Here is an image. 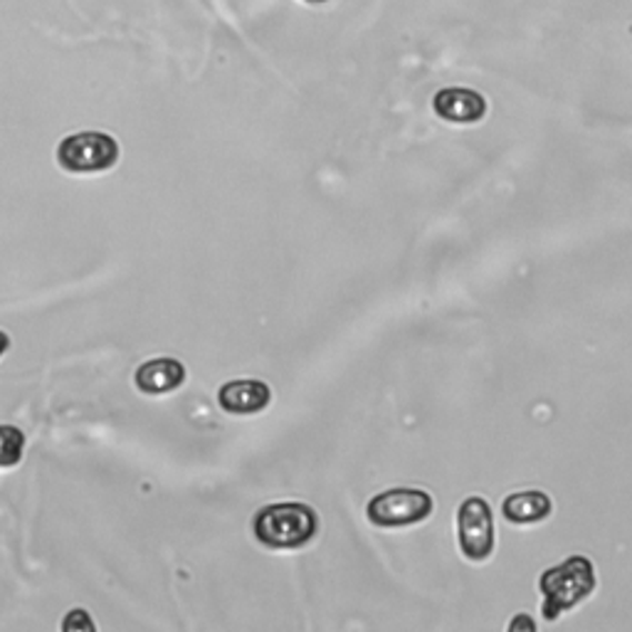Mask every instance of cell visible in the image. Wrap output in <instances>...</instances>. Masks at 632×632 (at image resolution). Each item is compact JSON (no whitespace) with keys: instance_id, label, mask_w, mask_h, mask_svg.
Wrapping results in <instances>:
<instances>
[{"instance_id":"cell-5","label":"cell","mask_w":632,"mask_h":632,"mask_svg":"<svg viewBox=\"0 0 632 632\" xmlns=\"http://www.w3.org/2000/svg\"><path fill=\"white\" fill-rule=\"evenodd\" d=\"M460 549L470 561H486L494 551L492 509L482 496H470L458 514Z\"/></svg>"},{"instance_id":"cell-1","label":"cell","mask_w":632,"mask_h":632,"mask_svg":"<svg viewBox=\"0 0 632 632\" xmlns=\"http://www.w3.org/2000/svg\"><path fill=\"white\" fill-rule=\"evenodd\" d=\"M319 529V519L312 506L287 502L260 509L254 514L252 531L260 543L277 551L302 549L314 539Z\"/></svg>"},{"instance_id":"cell-6","label":"cell","mask_w":632,"mask_h":632,"mask_svg":"<svg viewBox=\"0 0 632 632\" xmlns=\"http://www.w3.org/2000/svg\"><path fill=\"white\" fill-rule=\"evenodd\" d=\"M432 109L435 114L452 124H476L486 114V99L474 92L464 90V87H450V90H442L432 99Z\"/></svg>"},{"instance_id":"cell-14","label":"cell","mask_w":632,"mask_h":632,"mask_svg":"<svg viewBox=\"0 0 632 632\" xmlns=\"http://www.w3.org/2000/svg\"><path fill=\"white\" fill-rule=\"evenodd\" d=\"M304 3H327V0H304Z\"/></svg>"},{"instance_id":"cell-11","label":"cell","mask_w":632,"mask_h":632,"mask_svg":"<svg viewBox=\"0 0 632 632\" xmlns=\"http://www.w3.org/2000/svg\"><path fill=\"white\" fill-rule=\"evenodd\" d=\"M62 628L68 630V632H74V630L92 632V630H94V623L90 620V613H87V610H72V613H70L68 618H64Z\"/></svg>"},{"instance_id":"cell-9","label":"cell","mask_w":632,"mask_h":632,"mask_svg":"<svg viewBox=\"0 0 632 632\" xmlns=\"http://www.w3.org/2000/svg\"><path fill=\"white\" fill-rule=\"evenodd\" d=\"M502 512L514 524H536L551 514V499L543 492H516L504 499Z\"/></svg>"},{"instance_id":"cell-10","label":"cell","mask_w":632,"mask_h":632,"mask_svg":"<svg viewBox=\"0 0 632 632\" xmlns=\"http://www.w3.org/2000/svg\"><path fill=\"white\" fill-rule=\"evenodd\" d=\"M26 435L13 425H0V468H16L23 460Z\"/></svg>"},{"instance_id":"cell-8","label":"cell","mask_w":632,"mask_h":632,"mask_svg":"<svg viewBox=\"0 0 632 632\" xmlns=\"http://www.w3.org/2000/svg\"><path fill=\"white\" fill-rule=\"evenodd\" d=\"M185 381V369L175 359H151L137 371L139 391L147 395H163L171 393Z\"/></svg>"},{"instance_id":"cell-3","label":"cell","mask_w":632,"mask_h":632,"mask_svg":"<svg viewBox=\"0 0 632 632\" xmlns=\"http://www.w3.org/2000/svg\"><path fill=\"white\" fill-rule=\"evenodd\" d=\"M121 157L119 141L104 131H80L60 141L58 163L70 173H102L114 169Z\"/></svg>"},{"instance_id":"cell-2","label":"cell","mask_w":632,"mask_h":632,"mask_svg":"<svg viewBox=\"0 0 632 632\" xmlns=\"http://www.w3.org/2000/svg\"><path fill=\"white\" fill-rule=\"evenodd\" d=\"M543 593V618L556 620L561 613H569L571 608L585 601L595 588L593 563L585 556H571L556 569H549L541 575Z\"/></svg>"},{"instance_id":"cell-12","label":"cell","mask_w":632,"mask_h":632,"mask_svg":"<svg viewBox=\"0 0 632 632\" xmlns=\"http://www.w3.org/2000/svg\"><path fill=\"white\" fill-rule=\"evenodd\" d=\"M519 628L534 630L536 625H534V623H531V620H529V618H516V620H514V623H512V630H519Z\"/></svg>"},{"instance_id":"cell-7","label":"cell","mask_w":632,"mask_h":632,"mask_svg":"<svg viewBox=\"0 0 632 632\" xmlns=\"http://www.w3.org/2000/svg\"><path fill=\"white\" fill-rule=\"evenodd\" d=\"M220 408L232 415H254L270 405L272 391L262 381H230L218 393Z\"/></svg>"},{"instance_id":"cell-4","label":"cell","mask_w":632,"mask_h":632,"mask_svg":"<svg viewBox=\"0 0 632 632\" xmlns=\"http://www.w3.org/2000/svg\"><path fill=\"white\" fill-rule=\"evenodd\" d=\"M365 514L381 529L410 526L432 514V496L423 490H391L373 496Z\"/></svg>"},{"instance_id":"cell-13","label":"cell","mask_w":632,"mask_h":632,"mask_svg":"<svg viewBox=\"0 0 632 632\" xmlns=\"http://www.w3.org/2000/svg\"><path fill=\"white\" fill-rule=\"evenodd\" d=\"M8 347H10V337L6 334V331H0V357L8 351Z\"/></svg>"}]
</instances>
